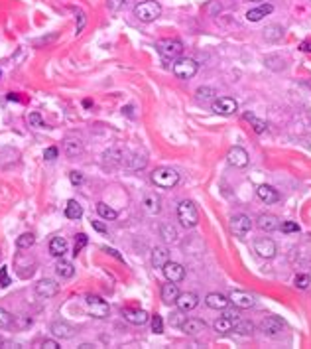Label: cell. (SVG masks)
<instances>
[{
    "instance_id": "6da1fadb",
    "label": "cell",
    "mask_w": 311,
    "mask_h": 349,
    "mask_svg": "<svg viewBox=\"0 0 311 349\" xmlns=\"http://www.w3.org/2000/svg\"><path fill=\"white\" fill-rule=\"evenodd\" d=\"M160 14H162V6H160V2H156V0H144V2H138V4L134 6V16H136L140 22H146V24L158 20Z\"/></svg>"
},
{
    "instance_id": "7a4b0ae2",
    "label": "cell",
    "mask_w": 311,
    "mask_h": 349,
    "mask_svg": "<svg viewBox=\"0 0 311 349\" xmlns=\"http://www.w3.org/2000/svg\"><path fill=\"white\" fill-rule=\"evenodd\" d=\"M150 180H152L154 185H158V187L169 190V187H176V185H178L179 174L176 170H172V168H158V170L152 172Z\"/></svg>"
},
{
    "instance_id": "3957f363",
    "label": "cell",
    "mask_w": 311,
    "mask_h": 349,
    "mask_svg": "<svg viewBox=\"0 0 311 349\" xmlns=\"http://www.w3.org/2000/svg\"><path fill=\"white\" fill-rule=\"evenodd\" d=\"M178 219L181 221V225L187 229L195 227L199 223V211L195 207L193 201H181L178 205Z\"/></svg>"
},
{
    "instance_id": "277c9868",
    "label": "cell",
    "mask_w": 311,
    "mask_h": 349,
    "mask_svg": "<svg viewBox=\"0 0 311 349\" xmlns=\"http://www.w3.org/2000/svg\"><path fill=\"white\" fill-rule=\"evenodd\" d=\"M156 47H158V53L165 60H178L183 53V44L179 40H162L156 44Z\"/></svg>"
},
{
    "instance_id": "5b68a950",
    "label": "cell",
    "mask_w": 311,
    "mask_h": 349,
    "mask_svg": "<svg viewBox=\"0 0 311 349\" xmlns=\"http://www.w3.org/2000/svg\"><path fill=\"white\" fill-rule=\"evenodd\" d=\"M197 69H199V65L191 58H178V61L174 63V75L179 79H191L197 73Z\"/></svg>"
},
{
    "instance_id": "8992f818",
    "label": "cell",
    "mask_w": 311,
    "mask_h": 349,
    "mask_svg": "<svg viewBox=\"0 0 311 349\" xmlns=\"http://www.w3.org/2000/svg\"><path fill=\"white\" fill-rule=\"evenodd\" d=\"M85 304H87V312H89V316H93V318H97V319L108 318L110 308H108V304L104 302L103 298H99V296H87Z\"/></svg>"
},
{
    "instance_id": "52a82bcc",
    "label": "cell",
    "mask_w": 311,
    "mask_h": 349,
    "mask_svg": "<svg viewBox=\"0 0 311 349\" xmlns=\"http://www.w3.org/2000/svg\"><path fill=\"white\" fill-rule=\"evenodd\" d=\"M211 111L215 115H222V117H231L238 111V103L233 99V97H219L213 101L211 105Z\"/></svg>"
},
{
    "instance_id": "ba28073f",
    "label": "cell",
    "mask_w": 311,
    "mask_h": 349,
    "mask_svg": "<svg viewBox=\"0 0 311 349\" xmlns=\"http://www.w3.org/2000/svg\"><path fill=\"white\" fill-rule=\"evenodd\" d=\"M254 253L262 258H272V257H276L278 247H276V243H274L272 239H268V237H260V239H256V241H254Z\"/></svg>"
},
{
    "instance_id": "9c48e42d",
    "label": "cell",
    "mask_w": 311,
    "mask_h": 349,
    "mask_svg": "<svg viewBox=\"0 0 311 349\" xmlns=\"http://www.w3.org/2000/svg\"><path fill=\"white\" fill-rule=\"evenodd\" d=\"M260 330H262L264 335H268V337H280L281 332H284V321H281L278 316H268V318L262 319Z\"/></svg>"
},
{
    "instance_id": "30bf717a",
    "label": "cell",
    "mask_w": 311,
    "mask_h": 349,
    "mask_svg": "<svg viewBox=\"0 0 311 349\" xmlns=\"http://www.w3.org/2000/svg\"><path fill=\"white\" fill-rule=\"evenodd\" d=\"M229 300L235 304L240 310H246V308H252L256 304V298L252 296L250 292H244V290H233L229 294Z\"/></svg>"
},
{
    "instance_id": "8fae6325",
    "label": "cell",
    "mask_w": 311,
    "mask_h": 349,
    "mask_svg": "<svg viewBox=\"0 0 311 349\" xmlns=\"http://www.w3.org/2000/svg\"><path fill=\"white\" fill-rule=\"evenodd\" d=\"M231 229H233V233H235L237 237H244V235H248V231L252 229L250 217H246V215H242V213L235 215V217L231 219Z\"/></svg>"
},
{
    "instance_id": "7c38bea8",
    "label": "cell",
    "mask_w": 311,
    "mask_h": 349,
    "mask_svg": "<svg viewBox=\"0 0 311 349\" xmlns=\"http://www.w3.org/2000/svg\"><path fill=\"white\" fill-rule=\"evenodd\" d=\"M162 271H163V276H165L169 282H176V284L185 278V269H183L179 262H172V260H169V262L163 264Z\"/></svg>"
},
{
    "instance_id": "4fadbf2b",
    "label": "cell",
    "mask_w": 311,
    "mask_h": 349,
    "mask_svg": "<svg viewBox=\"0 0 311 349\" xmlns=\"http://www.w3.org/2000/svg\"><path fill=\"white\" fill-rule=\"evenodd\" d=\"M60 292V284L55 280H49V278H44L36 284V294L40 298H53L55 294Z\"/></svg>"
},
{
    "instance_id": "5bb4252c",
    "label": "cell",
    "mask_w": 311,
    "mask_h": 349,
    "mask_svg": "<svg viewBox=\"0 0 311 349\" xmlns=\"http://www.w3.org/2000/svg\"><path fill=\"white\" fill-rule=\"evenodd\" d=\"M176 304H178V308L181 312H191L199 306V296L195 292H183V294L179 292Z\"/></svg>"
},
{
    "instance_id": "9a60e30c",
    "label": "cell",
    "mask_w": 311,
    "mask_h": 349,
    "mask_svg": "<svg viewBox=\"0 0 311 349\" xmlns=\"http://www.w3.org/2000/svg\"><path fill=\"white\" fill-rule=\"evenodd\" d=\"M227 160H229V164H231V166L246 168L248 166V152L244 150V148H240V146H235V148H231L229 156H227Z\"/></svg>"
},
{
    "instance_id": "2e32d148",
    "label": "cell",
    "mask_w": 311,
    "mask_h": 349,
    "mask_svg": "<svg viewBox=\"0 0 311 349\" xmlns=\"http://www.w3.org/2000/svg\"><path fill=\"white\" fill-rule=\"evenodd\" d=\"M51 334L55 337H61V339H71L75 335V326H71L65 319H58L51 324Z\"/></svg>"
},
{
    "instance_id": "e0dca14e",
    "label": "cell",
    "mask_w": 311,
    "mask_h": 349,
    "mask_svg": "<svg viewBox=\"0 0 311 349\" xmlns=\"http://www.w3.org/2000/svg\"><path fill=\"white\" fill-rule=\"evenodd\" d=\"M256 225H258L260 231H264V233H272V231L280 229V219H278L276 215H272V213H262V215L258 217Z\"/></svg>"
},
{
    "instance_id": "ac0fdd59",
    "label": "cell",
    "mask_w": 311,
    "mask_h": 349,
    "mask_svg": "<svg viewBox=\"0 0 311 349\" xmlns=\"http://www.w3.org/2000/svg\"><path fill=\"white\" fill-rule=\"evenodd\" d=\"M122 316H124L126 321H130L134 326H144L150 319V314L146 310H130V308H126V310H122Z\"/></svg>"
},
{
    "instance_id": "d6986e66",
    "label": "cell",
    "mask_w": 311,
    "mask_h": 349,
    "mask_svg": "<svg viewBox=\"0 0 311 349\" xmlns=\"http://www.w3.org/2000/svg\"><path fill=\"white\" fill-rule=\"evenodd\" d=\"M205 321L199 318H185V321L181 324V330L185 335H199L203 330H205Z\"/></svg>"
},
{
    "instance_id": "ffe728a7",
    "label": "cell",
    "mask_w": 311,
    "mask_h": 349,
    "mask_svg": "<svg viewBox=\"0 0 311 349\" xmlns=\"http://www.w3.org/2000/svg\"><path fill=\"white\" fill-rule=\"evenodd\" d=\"M229 296H222V294H219V292H211V294H207V298H205V304H207L211 310H224V308H229Z\"/></svg>"
},
{
    "instance_id": "44dd1931",
    "label": "cell",
    "mask_w": 311,
    "mask_h": 349,
    "mask_svg": "<svg viewBox=\"0 0 311 349\" xmlns=\"http://www.w3.org/2000/svg\"><path fill=\"white\" fill-rule=\"evenodd\" d=\"M178 296H179L178 284L167 280V284H163V286H162V302L167 304V306H172V304H176Z\"/></svg>"
},
{
    "instance_id": "7402d4cb",
    "label": "cell",
    "mask_w": 311,
    "mask_h": 349,
    "mask_svg": "<svg viewBox=\"0 0 311 349\" xmlns=\"http://www.w3.org/2000/svg\"><path fill=\"white\" fill-rule=\"evenodd\" d=\"M148 164V158L142 156V154H130V156H124L122 160V166L128 168V170H142V168Z\"/></svg>"
},
{
    "instance_id": "603a6c76",
    "label": "cell",
    "mask_w": 311,
    "mask_h": 349,
    "mask_svg": "<svg viewBox=\"0 0 311 349\" xmlns=\"http://www.w3.org/2000/svg\"><path fill=\"white\" fill-rule=\"evenodd\" d=\"M165 262H169V251L165 247H154V251H152V266L154 269H163Z\"/></svg>"
},
{
    "instance_id": "cb8c5ba5",
    "label": "cell",
    "mask_w": 311,
    "mask_h": 349,
    "mask_svg": "<svg viewBox=\"0 0 311 349\" xmlns=\"http://www.w3.org/2000/svg\"><path fill=\"white\" fill-rule=\"evenodd\" d=\"M256 194H258V198L262 199L266 205H270V203H276V201L280 199V194H278V192H276L272 185H266V183H264V185H260V187L256 190Z\"/></svg>"
},
{
    "instance_id": "d4e9b609",
    "label": "cell",
    "mask_w": 311,
    "mask_h": 349,
    "mask_svg": "<svg viewBox=\"0 0 311 349\" xmlns=\"http://www.w3.org/2000/svg\"><path fill=\"white\" fill-rule=\"evenodd\" d=\"M63 152L69 156V158H77L79 154H83V142L79 138H67L63 142Z\"/></svg>"
},
{
    "instance_id": "484cf974",
    "label": "cell",
    "mask_w": 311,
    "mask_h": 349,
    "mask_svg": "<svg viewBox=\"0 0 311 349\" xmlns=\"http://www.w3.org/2000/svg\"><path fill=\"white\" fill-rule=\"evenodd\" d=\"M144 209H146V213L148 215H158V213L162 211V199L158 198L156 194H148L146 198H144Z\"/></svg>"
},
{
    "instance_id": "4316f807",
    "label": "cell",
    "mask_w": 311,
    "mask_h": 349,
    "mask_svg": "<svg viewBox=\"0 0 311 349\" xmlns=\"http://www.w3.org/2000/svg\"><path fill=\"white\" fill-rule=\"evenodd\" d=\"M65 253H67V241H65L63 237H53V239L49 241V255L61 258Z\"/></svg>"
},
{
    "instance_id": "83f0119b",
    "label": "cell",
    "mask_w": 311,
    "mask_h": 349,
    "mask_svg": "<svg viewBox=\"0 0 311 349\" xmlns=\"http://www.w3.org/2000/svg\"><path fill=\"white\" fill-rule=\"evenodd\" d=\"M272 10H274L272 4H262V6H258V8L248 10V12H246V20H248V22H258V20H262L264 16L270 14Z\"/></svg>"
},
{
    "instance_id": "f1b7e54d",
    "label": "cell",
    "mask_w": 311,
    "mask_h": 349,
    "mask_svg": "<svg viewBox=\"0 0 311 349\" xmlns=\"http://www.w3.org/2000/svg\"><path fill=\"white\" fill-rule=\"evenodd\" d=\"M160 235H162V239L165 241V243H176V241L179 239L178 229L174 227L172 223H163L162 227H160Z\"/></svg>"
},
{
    "instance_id": "f546056e",
    "label": "cell",
    "mask_w": 311,
    "mask_h": 349,
    "mask_svg": "<svg viewBox=\"0 0 311 349\" xmlns=\"http://www.w3.org/2000/svg\"><path fill=\"white\" fill-rule=\"evenodd\" d=\"M55 271H58V276H61V278H73L75 266L69 260H63V257H61V260L58 262V266H55Z\"/></svg>"
},
{
    "instance_id": "4dcf8cb0",
    "label": "cell",
    "mask_w": 311,
    "mask_h": 349,
    "mask_svg": "<svg viewBox=\"0 0 311 349\" xmlns=\"http://www.w3.org/2000/svg\"><path fill=\"white\" fill-rule=\"evenodd\" d=\"M81 215H83V207H81V203H79V201H75V199L67 201V205H65V217H67V219H79Z\"/></svg>"
},
{
    "instance_id": "1f68e13d",
    "label": "cell",
    "mask_w": 311,
    "mask_h": 349,
    "mask_svg": "<svg viewBox=\"0 0 311 349\" xmlns=\"http://www.w3.org/2000/svg\"><path fill=\"white\" fill-rule=\"evenodd\" d=\"M233 324H235L233 319H229L227 316H221L213 324V328H215L217 334H229V332H233Z\"/></svg>"
},
{
    "instance_id": "d6a6232c",
    "label": "cell",
    "mask_w": 311,
    "mask_h": 349,
    "mask_svg": "<svg viewBox=\"0 0 311 349\" xmlns=\"http://www.w3.org/2000/svg\"><path fill=\"white\" fill-rule=\"evenodd\" d=\"M97 213H99L103 219H106V221H115V219L119 217V213L115 211L110 205L103 203V201H99V203H97Z\"/></svg>"
},
{
    "instance_id": "836d02e7",
    "label": "cell",
    "mask_w": 311,
    "mask_h": 349,
    "mask_svg": "<svg viewBox=\"0 0 311 349\" xmlns=\"http://www.w3.org/2000/svg\"><path fill=\"white\" fill-rule=\"evenodd\" d=\"M233 330L242 335H250L252 330H254V326H252V321H248V319L238 318V319H235V324H233Z\"/></svg>"
},
{
    "instance_id": "e575fe53",
    "label": "cell",
    "mask_w": 311,
    "mask_h": 349,
    "mask_svg": "<svg viewBox=\"0 0 311 349\" xmlns=\"http://www.w3.org/2000/svg\"><path fill=\"white\" fill-rule=\"evenodd\" d=\"M34 243H36V237H34V233H24V235H20L18 239H16V247L18 249H30V247H34Z\"/></svg>"
},
{
    "instance_id": "d590c367",
    "label": "cell",
    "mask_w": 311,
    "mask_h": 349,
    "mask_svg": "<svg viewBox=\"0 0 311 349\" xmlns=\"http://www.w3.org/2000/svg\"><path fill=\"white\" fill-rule=\"evenodd\" d=\"M281 36H284V28L281 26H268L264 30V38L268 42H278Z\"/></svg>"
},
{
    "instance_id": "8d00e7d4",
    "label": "cell",
    "mask_w": 311,
    "mask_h": 349,
    "mask_svg": "<svg viewBox=\"0 0 311 349\" xmlns=\"http://www.w3.org/2000/svg\"><path fill=\"white\" fill-rule=\"evenodd\" d=\"M244 119H246V121L250 122L252 126H254V130H256V132H258V135H262V132H266V128H268V124L264 121H260V119H256V117H254V115H250V113H246V115H244Z\"/></svg>"
},
{
    "instance_id": "74e56055",
    "label": "cell",
    "mask_w": 311,
    "mask_h": 349,
    "mask_svg": "<svg viewBox=\"0 0 311 349\" xmlns=\"http://www.w3.org/2000/svg\"><path fill=\"white\" fill-rule=\"evenodd\" d=\"M215 95H217V91H215L213 87H201V89L197 91V99H199V101H213Z\"/></svg>"
},
{
    "instance_id": "f35d334b",
    "label": "cell",
    "mask_w": 311,
    "mask_h": 349,
    "mask_svg": "<svg viewBox=\"0 0 311 349\" xmlns=\"http://www.w3.org/2000/svg\"><path fill=\"white\" fill-rule=\"evenodd\" d=\"M87 243H89V239H87V235L85 233H79L77 235V241H75V249H73V255H79L85 247H87Z\"/></svg>"
},
{
    "instance_id": "ab89813d",
    "label": "cell",
    "mask_w": 311,
    "mask_h": 349,
    "mask_svg": "<svg viewBox=\"0 0 311 349\" xmlns=\"http://www.w3.org/2000/svg\"><path fill=\"white\" fill-rule=\"evenodd\" d=\"M10 324H12V316L4 308H0V330H6Z\"/></svg>"
},
{
    "instance_id": "60d3db41",
    "label": "cell",
    "mask_w": 311,
    "mask_h": 349,
    "mask_svg": "<svg viewBox=\"0 0 311 349\" xmlns=\"http://www.w3.org/2000/svg\"><path fill=\"white\" fill-rule=\"evenodd\" d=\"M152 332L154 334H162L163 332V319H162V316H152Z\"/></svg>"
},
{
    "instance_id": "b9f144b4",
    "label": "cell",
    "mask_w": 311,
    "mask_h": 349,
    "mask_svg": "<svg viewBox=\"0 0 311 349\" xmlns=\"http://www.w3.org/2000/svg\"><path fill=\"white\" fill-rule=\"evenodd\" d=\"M185 321V316H183V312L179 310V312H174L172 316H169V324L172 326H176V328H181V324Z\"/></svg>"
},
{
    "instance_id": "7bdbcfd3",
    "label": "cell",
    "mask_w": 311,
    "mask_h": 349,
    "mask_svg": "<svg viewBox=\"0 0 311 349\" xmlns=\"http://www.w3.org/2000/svg\"><path fill=\"white\" fill-rule=\"evenodd\" d=\"M280 229L284 233H297V231H299V225H297L296 221H284L280 225Z\"/></svg>"
},
{
    "instance_id": "ee69618b",
    "label": "cell",
    "mask_w": 311,
    "mask_h": 349,
    "mask_svg": "<svg viewBox=\"0 0 311 349\" xmlns=\"http://www.w3.org/2000/svg\"><path fill=\"white\" fill-rule=\"evenodd\" d=\"M296 286L301 290H305L309 286V276L307 274H297L296 276Z\"/></svg>"
},
{
    "instance_id": "f6af8a7d",
    "label": "cell",
    "mask_w": 311,
    "mask_h": 349,
    "mask_svg": "<svg viewBox=\"0 0 311 349\" xmlns=\"http://www.w3.org/2000/svg\"><path fill=\"white\" fill-rule=\"evenodd\" d=\"M0 286H10V276H8V269L6 266H2L0 269Z\"/></svg>"
},
{
    "instance_id": "bcb514c9",
    "label": "cell",
    "mask_w": 311,
    "mask_h": 349,
    "mask_svg": "<svg viewBox=\"0 0 311 349\" xmlns=\"http://www.w3.org/2000/svg\"><path fill=\"white\" fill-rule=\"evenodd\" d=\"M28 122H30L32 126H36V128H42L44 126V121H42V117L38 113H32L30 117H28Z\"/></svg>"
},
{
    "instance_id": "7dc6e473",
    "label": "cell",
    "mask_w": 311,
    "mask_h": 349,
    "mask_svg": "<svg viewBox=\"0 0 311 349\" xmlns=\"http://www.w3.org/2000/svg\"><path fill=\"white\" fill-rule=\"evenodd\" d=\"M124 4H126V0H106V6H108V10H112V12L120 10Z\"/></svg>"
},
{
    "instance_id": "c3c4849f",
    "label": "cell",
    "mask_w": 311,
    "mask_h": 349,
    "mask_svg": "<svg viewBox=\"0 0 311 349\" xmlns=\"http://www.w3.org/2000/svg\"><path fill=\"white\" fill-rule=\"evenodd\" d=\"M58 154H60V150H58L55 146H49V148H45L44 158L45 160H55V158H58Z\"/></svg>"
},
{
    "instance_id": "681fc988",
    "label": "cell",
    "mask_w": 311,
    "mask_h": 349,
    "mask_svg": "<svg viewBox=\"0 0 311 349\" xmlns=\"http://www.w3.org/2000/svg\"><path fill=\"white\" fill-rule=\"evenodd\" d=\"M69 180H71L73 185H81V183H83V174H81V172H71V174H69Z\"/></svg>"
},
{
    "instance_id": "f907efd6",
    "label": "cell",
    "mask_w": 311,
    "mask_h": 349,
    "mask_svg": "<svg viewBox=\"0 0 311 349\" xmlns=\"http://www.w3.org/2000/svg\"><path fill=\"white\" fill-rule=\"evenodd\" d=\"M42 347H45V349H58V347H60V343H58L55 339H44V341H42Z\"/></svg>"
},
{
    "instance_id": "816d5d0a",
    "label": "cell",
    "mask_w": 311,
    "mask_h": 349,
    "mask_svg": "<svg viewBox=\"0 0 311 349\" xmlns=\"http://www.w3.org/2000/svg\"><path fill=\"white\" fill-rule=\"evenodd\" d=\"M224 316H227V318H229V319H233V321H235V319H238V318H240V314H238V310H227V308H224Z\"/></svg>"
},
{
    "instance_id": "f5cc1de1",
    "label": "cell",
    "mask_w": 311,
    "mask_h": 349,
    "mask_svg": "<svg viewBox=\"0 0 311 349\" xmlns=\"http://www.w3.org/2000/svg\"><path fill=\"white\" fill-rule=\"evenodd\" d=\"M93 229H95V231H99V233H106V231H108L106 225L101 223V221H93Z\"/></svg>"
},
{
    "instance_id": "db71d44e",
    "label": "cell",
    "mask_w": 311,
    "mask_h": 349,
    "mask_svg": "<svg viewBox=\"0 0 311 349\" xmlns=\"http://www.w3.org/2000/svg\"><path fill=\"white\" fill-rule=\"evenodd\" d=\"M104 251H106V253H110L112 257H115V258H119V260H124V258H122V257H120V255H119V251H115V249H104Z\"/></svg>"
},
{
    "instance_id": "11a10c76",
    "label": "cell",
    "mask_w": 311,
    "mask_h": 349,
    "mask_svg": "<svg viewBox=\"0 0 311 349\" xmlns=\"http://www.w3.org/2000/svg\"><path fill=\"white\" fill-rule=\"evenodd\" d=\"M301 49H305V51H311V44H307V42H305V44L301 46Z\"/></svg>"
},
{
    "instance_id": "9f6ffc18",
    "label": "cell",
    "mask_w": 311,
    "mask_h": 349,
    "mask_svg": "<svg viewBox=\"0 0 311 349\" xmlns=\"http://www.w3.org/2000/svg\"><path fill=\"white\" fill-rule=\"evenodd\" d=\"M91 347H93L91 343H83V345H81V349H91Z\"/></svg>"
},
{
    "instance_id": "6f0895ef",
    "label": "cell",
    "mask_w": 311,
    "mask_h": 349,
    "mask_svg": "<svg viewBox=\"0 0 311 349\" xmlns=\"http://www.w3.org/2000/svg\"><path fill=\"white\" fill-rule=\"evenodd\" d=\"M2 345H4V339H2V337H0V347H2Z\"/></svg>"
},
{
    "instance_id": "680465c9",
    "label": "cell",
    "mask_w": 311,
    "mask_h": 349,
    "mask_svg": "<svg viewBox=\"0 0 311 349\" xmlns=\"http://www.w3.org/2000/svg\"><path fill=\"white\" fill-rule=\"evenodd\" d=\"M254 2H262V0H254Z\"/></svg>"
},
{
    "instance_id": "91938a15",
    "label": "cell",
    "mask_w": 311,
    "mask_h": 349,
    "mask_svg": "<svg viewBox=\"0 0 311 349\" xmlns=\"http://www.w3.org/2000/svg\"><path fill=\"white\" fill-rule=\"evenodd\" d=\"M0 75H2V71H0Z\"/></svg>"
}]
</instances>
